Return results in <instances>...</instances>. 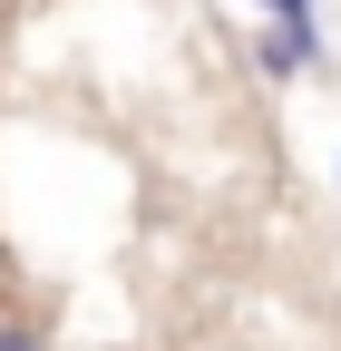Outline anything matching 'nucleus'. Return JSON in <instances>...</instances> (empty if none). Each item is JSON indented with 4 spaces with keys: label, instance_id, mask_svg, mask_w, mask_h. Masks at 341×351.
Segmentation results:
<instances>
[{
    "label": "nucleus",
    "instance_id": "3",
    "mask_svg": "<svg viewBox=\"0 0 341 351\" xmlns=\"http://www.w3.org/2000/svg\"><path fill=\"white\" fill-rule=\"evenodd\" d=\"M264 20H322V0H264Z\"/></svg>",
    "mask_w": 341,
    "mask_h": 351
},
{
    "label": "nucleus",
    "instance_id": "4",
    "mask_svg": "<svg viewBox=\"0 0 341 351\" xmlns=\"http://www.w3.org/2000/svg\"><path fill=\"white\" fill-rule=\"evenodd\" d=\"M10 302H20V274H10V254H0V313H10Z\"/></svg>",
    "mask_w": 341,
    "mask_h": 351
},
{
    "label": "nucleus",
    "instance_id": "1",
    "mask_svg": "<svg viewBox=\"0 0 341 351\" xmlns=\"http://www.w3.org/2000/svg\"><path fill=\"white\" fill-rule=\"evenodd\" d=\"M253 69L264 78H312L322 69V20H264V39H253Z\"/></svg>",
    "mask_w": 341,
    "mask_h": 351
},
{
    "label": "nucleus",
    "instance_id": "2",
    "mask_svg": "<svg viewBox=\"0 0 341 351\" xmlns=\"http://www.w3.org/2000/svg\"><path fill=\"white\" fill-rule=\"evenodd\" d=\"M0 351H49V322H39V313H20V302H10V313H0Z\"/></svg>",
    "mask_w": 341,
    "mask_h": 351
}]
</instances>
